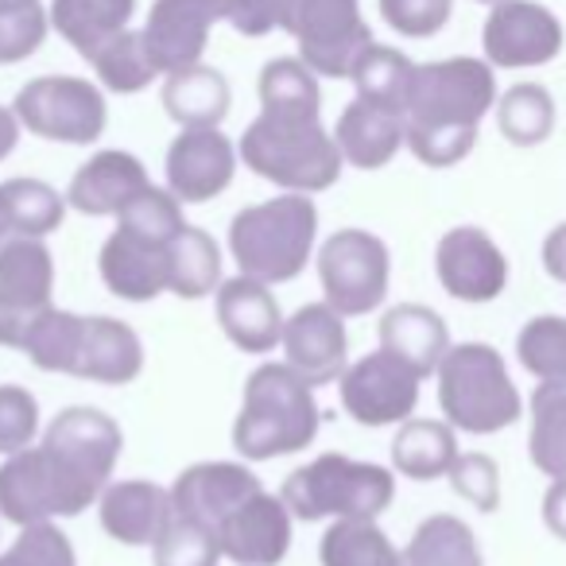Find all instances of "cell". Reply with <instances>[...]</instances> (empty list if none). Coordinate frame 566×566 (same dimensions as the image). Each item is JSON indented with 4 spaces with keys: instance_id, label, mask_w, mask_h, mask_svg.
I'll return each instance as SVG.
<instances>
[{
    "instance_id": "obj_1",
    "label": "cell",
    "mask_w": 566,
    "mask_h": 566,
    "mask_svg": "<svg viewBox=\"0 0 566 566\" xmlns=\"http://www.w3.org/2000/svg\"><path fill=\"white\" fill-rule=\"evenodd\" d=\"M323 105H260V117L244 128L237 156L252 175L295 195H318L342 179V151L334 133L318 120Z\"/></svg>"
},
{
    "instance_id": "obj_2",
    "label": "cell",
    "mask_w": 566,
    "mask_h": 566,
    "mask_svg": "<svg viewBox=\"0 0 566 566\" xmlns=\"http://www.w3.org/2000/svg\"><path fill=\"white\" fill-rule=\"evenodd\" d=\"M315 385L300 377L292 365L268 361L244 380V400L233 423V450L244 462L300 454L318 434Z\"/></svg>"
},
{
    "instance_id": "obj_3",
    "label": "cell",
    "mask_w": 566,
    "mask_h": 566,
    "mask_svg": "<svg viewBox=\"0 0 566 566\" xmlns=\"http://www.w3.org/2000/svg\"><path fill=\"white\" fill-rule=\"evenodd\" d=\"M318 237V210L311 195L268 198V202L244 206L229 221V252H233L241 275L260 283H292L303 275Z\"/></svg>"
},
{
    "instance_id": "obj_4",
    "label": "cell",
    "mask_w": 566,
    "mask_h": 566,
    "mask_svg": "<svg viewBox=\"0 0 566 566\" xmlns=\"http://www.w3.org/2000/svg\"><path fill=\"white\" fill-rule=\"evenodd\" d=\"M434 377H439V408L454 431L496 434L524 416V400L512 385L509 365L485 342L450 346Z\"/></svg>"
},
{
    "instance_id": "obj_5",
    "label": "cell",
    "mask_w": 566,
    "mask_h": 566,
    "mask_svg": "<svg viewBox=\"0 0 566 566\" xmlns=\"http://www.w3.org/2000/svg\"><path fill=\"white\" fill-rule=\"evenodd\" d=\"M283 504L295 520H346L369 516L377 520L392 504L396 478L377 462H354L346 454H318L315 462L287 473L280 489Z\"/></svg>"
},
{
    "instance_id": "obj_6",
    "label": "cell",
    "mask_w": 566,
    "mask_h": 566,
    "mask_svg": "<svg viewBox=\"0 0 566 566\" xmlns=\"http://www.w3.org/2000/svg\"><path fill=\"white\" fill-rule=\"evenodd\" d=\"M496 105V74L485 59H442L416 66L408 94V128L478 133L481 117Z\"/></svg>"
},
{
    "instance_id": "obj_7",
    "label": "cell",
    "mask_w": 566,
    "mask_h": 566,
    "mask_svg": "<svg viewBox=\"0 0 566 566\" xmlns=\"http://www.w3.org/2000/svg\"><path fill=\"white\" fill-rule=\"evenodd\" d=\"M120 447H125V434H120L117 419L105 416L102 408H86V403L59 411L43 431V450L59 465L82 509H90L105 493L113 470H117Z\"/></svg>"
},
{
    "instance_id": "obj_8",
    "label": "cell",
    "mask_w": 566,
    "mask_h": 566,
    "mask_svg": "<svg viewBox=\"0 0 566 566\" xmlns=\"http://www.w3.org/2000/svg\"><path fill=\"white\" fill-rule=\"evenodd\" d=\"M388 275H392L388 244L369 229H338L318 249L323 295L342 318L377 311L388 295Z\"/></svg>"
},
{
    "instance_id": "obj_9",
    "label": "cell",
    "mask_w": 566,
    "mask_h": 566,
    "mask_svg": "<svg viewBox=\"0 0 566 566\" xmlns=\"http://www.w3.org/2000/svg\"><path fill=\"white\" fill-rule=\"evenodd\" d=\"M283 32H292L300 59L323 78H349L365 48H373L357 0H292Z\"/></svg>"
},
{
    "instance_id": "obj_10",
    "label": "cell",
    "mask_w": 566,
    "mask_h": 566,
    "mask_svg": "<svg viewBox=\"0 0 566 566\" xmlns=\"http://www.w3.org/2000/svg\"><path fill=\"white\" fill-rule=\"evenodd\" d=\"M12 113L32 136L55 144H94L109 120L102 90L71 74H48V78L28 82L12 102Z\"/></svg>"
},
{
    "instance_id": "obj_11",
    "label": "cell",
    "mask_w": 566,
    "mask_h": 566,
    "mask_svg": "<svg viewBox=\"0 0 566 566\" xmlns=\"http://www.w3.org/2000/svg\"><path fill=\"white\" fill-rule=\"evenodd\" d=\"M419 380L423 377L411 365H403L388 349H377V354L346 365V373L338 377V396L354 423L392 427L416 416Z\"/></svg>"
},
{
    "instance_id": "obj_12",
    "label": "cell",
    "mask_w": 566,
    "mask_h": 566,
    "mask_svg": "<svg viewBox=\"0 0 566 566\" xmlns=\"http://www.w3.org/2000/svg\"><path fill=\"white\" fill-rule=\"evenodd\" d=\"M566 35L563 20L535 0H501L493 4L481 32V48H485V63L501 66V71H527V66H547L558 59Z\"/></svg>"
},
{
    "instance_id": "obj_13",
    "label": "cell",
    "mask_w": 566,
    "mask_h": 566,
    "mask_svg": "<svg viewBox=\"0 0 566 566\" xmlns=\"http://www.w3.org/2000/svg\"><path fill=\"white\" fill-rule=\"evenodd\" d=\"M78 512L86 509L71 493L59 465L43 450V442L4 458V465H0V516L4 520H12L17 527H28L78 516Z\"/></svg>"
},
{
    "instance_id": "obj_14",
    "label": "cell",
    "mask_w": 566,
    "mask_h": 566,
    "mask_svg": "<svg viewBox=\"0 0 566 566\" xmlns=\"http://www.w3.org/2000/svg\"><path fill=\"white\" fill-rule=\"evenodd\" d=\"M434 275L458 303H493L509 287V260L485 229L454 226L439 237Z\"/></svg>"
},
{
    "instance_id": "obj_15",
    "label": "cell",
    "mask_w": 566,
    "mask_h": 566,
    "mask_svg": "<svg viewBox=\"0 0 566 566\" xmlns=\"http://www.w3.org/2000/svg\"><path fill=\"white\" fill-rule=\"evenodd\" d=\"M237 148L221 128H182L167 148V190L182 206L218 198L233 182Z\"/></svg>"
},
{
    "instance_id": "obj_16",
    "label": "cell",
    "mask_w": 566,
    "mask_h": 566,
    "mask_svg": "<svg viewBox=\"0 0 566 566\" xmlns=\"http://www.w3.org/2000/svg\"><path fill=\"white\" fill-rule=\"evenodd\" d=\"M292 512L283 496L260 489L244 504H237L218 527L221 558L237 566H280L292 547Z\"/></svg>"
},
{
    "instance_id": "obj_17",
    "label": "cell",
    "mask_w": 566,
    "mask_h": 566,
    "mask_svg": "<svg viewBox=\"0 0 566 566\" xmlns=\"http://www.w3.org/2000/svg\"><path fill=\"white\" fill-rule=\"evenodd\" d=\"M226 17V0H156L144 24V43L159 74L195 66L206 55L210 28Z\"/></svg>"
},
{
    "instance_id": "obj_18",
    "label": "cell",
    "mask_w": 566,
    "mask_h": 566,
    "mask_svg": "<svg viewBox=\"0 0 566 566\" xmlns=\"http://www.w3.org/2000/svg\"><path fill=\"white\" fill-rule=\"evenodd\" d=\"M55 256L43 237H4L0 241V315L24 338L28 323L51 307Z\"/></svg>"
},
{
    "instance_id": "obj_19",
    "label": "cell",
    "mask_w": 566,
    "mask_h": 566,
    "mask_svg": "<svg viewBox=\"0 0 566 566\" xmlns=\"http://www.w3.org/2000/svg\"><path fill=\"white\" fill-rule=\"evenodd\" d=\"M260 478L244 462H195L175 478L171 485V512L182 520L210 527L218 535L221 520L260 493Z\"/></svg>"
},
{
    "instance_id": "obj_20",
    "label": "cell",
    "mask_w": 566,
    "mask_h": 566,
    "mask_svg": "<svg viewBox=\"0 0 566 566\" xmlns=\"http://www.w3.org/2000/svg\"><path fill=\"white\" fill-rule=\"evenodd\" d=\"M283 357L307 385H331L346 373V318L331 303H307L283 323Z\"/></svg>"
},
{
    "instance_id": "obj_21",
    "label": "cell",
    "mask_w": 566,
    "mask_h": 566,
    "mask_svg": "<svg viewBox=\"0 0 566 566\" xmlns=\"http://www.w3.org/2000/svg\"><path fill=\"white\" fill-rule=\"evenodd\" d=\"M97 268L105 287L125 303H151L171 292V244L128 233L120 226L102 244Z\"/></svg>"
},
{
    "instance_id": "obj_22",
    "label": "cell",
    "mask_w": 566,
    "mask_h": 566,
    "mask_svg": "<svg viewBox=\"0 0 566 566\" xmlns=\"http://www.w3.org/2000/svg\"><path fill=\"white\" fill-rule=\"evenodd\" d=\"M218 300V323L226 331V338L233 342L244 354H272L283 338V311L280 300L272 295V283H260L252 275H233V280H221Z\"/></svg>"
},
{
    "instance_id": "obj_23",
    "label": "cell",
    "mask_w": 566,
    "mask_h": 566,
    "mask_svg": "<svg viewBox=\"0 0 566 566\" xmlns=\"http://www.w3.org/2000/svg\"><path fill=\"white\" fill-rule=\"evenodd\" d=\"M148 171L133 151H97L74 171L66 187V202L86 218H117L140 190H148Z\"/></svg>"
},
{
    "instance_id": "obj_24",
    "label": "cell",
    "mask_w": 566,
    "mask_h": 566,
    "mask_svg": "<svg viewBox=\"0 0 566 566\" xmlns=\"http://www.w3.org/2000/svg\"><path fill=\"white\" fill-rule=\"evenodd\" d=\"M334 144H338L342 159L349 167L380 171L408 144V117L396 109H385L377 102L354 97L338 117V125H334Z\"/></svg>"
},
{
    "instance_id": "obj_25",
    "label": "cell",
    "mask_w": 566,
    "mask_h": 566,
    "mask_svg": "<svg viewBox=\"0 0 566 566\" xmlns=\"http://www.w3.org/2000/svg\"><path fill=\"white\" fill-rule=\"evenodd\" d=\"M102 527L125 547H151L171 520V489L156 481H109L97 496Z\"/></svg>"
},
{
    "instance_id": "obj_26",
    "label": "cell",
    "mask_w": 566,
    "mask_h": 566,
    "mask_svg": "<svg viewBox=\"0 0 566 566\" xmlns=\"http://www.w3.org/2000/svg\"><path fill=\"white\" fill-rule=\"evenodd\" d=\"M144 373V342L128 323L113 315L86 318L82 349L71 377L90 385H133Z\"/></svg>"
},
{
    "instance_id": "obj_27",
    "label": "cell",
    "mask_w": 566,
    "mask_h": 566,
    "mask_svg": "<svg viewBox=\"0 0 566 566\" xmlns=\"http://www.w3.org/2000/svg\"><path fill=\"white\" fill-rule=\"evenodd\" d=\"M380 349L411 365L419 377H431L439 373L450 349V331L439 311L423 307V303H400L380 318Z\"/></svg>"
},
{
    "instance_id": "obj_28",
    "label": "cell",
    "mask_w": 566,
    "mask_h": 566,
    "mask_svg": "<svg viewBox=\"0 0 566 566\" xmlns=\"http://www.w3.org/2000/svg\"><path fill=\"white\" fill-rule=\"evenodd\" d=\"M229 82L213 66H187L167 74L164 82V109L179 128H218L229 113Z\"/></svg>"
},
{
    "instance_id": "obj_29",
    "label": "cell",
    "mask_w": 566,
    "mask_h": 566,
    "mask_svg": "<svg viewBox=\"0 0 566 566\" xmlns=\"http://www.w3.org/2000/svg\"><path fill=\"white\" fill-rule=\"evenodd\" d=\"M458 454V431L447 419H403L392 439V470L411 481L447 478Z\"/></svg>"
},
{
    "instance_id": "obj_30",
    "label": "cell",
    "mask_w": 566,
    "mask_h": 566,
    "mask_svg": "<svg viewBox=\"0 0 566 566\" xmlns=\"http://www.w3.org/2000/svg\"><path fill=\"white\" fill-rule=\"evenodd\" d=\"M133 12L136 0H51V24L82 59H94L113 35L125 32Z\"/></svg>"
},
{
    "instance_id": "obj_31",
    "label": "cell",
    "mask_w": 566,
    "mask_h": 566,
    "mask_svg": "<svg viewBox=\"0 0 566 566\" xmlns=\"http://www.w3.org/2000/svg\"><path fill=\"white\" fill-rule=\"evenodd\" d=\"M400 566H485L478 535L462 516H427L400 551Z\"/></svg>"
},
{
    "instance_id": "obj_32",
    "label": "cell",
    "mask_w": 566,
    "mask_h": 566,
    "mask_svg": "<svg viewBox=\"0 0 566 566\" xmlns=\"http://www.w3.org/2000/svg\"><path fill=\"white\" fill-rule=\"evenodd\" d=\"M66 195H59L43 179H9L0 182V221L12 237H48L63 226Z\"/></svg>"
},
{
    "instance_id": "obj_33",
    "label": "cell",
    "mask_w": 566,
    "mask_h": 566,
    "mask_svg": "<svg viewBox=\"0 0 566 566\" xmlns=\"http://www.w3.org/2000/svg\"><path fill=\"white\" fill-rule=\"evenodd\" d=\"M527 454H532L535 470L547 473L551 481L566 478V377L535 385Z\"/></svg>"
},
{
    "instance_id": "obj_34",
    "label": "cell",
    "mask_w": 566,
    "mask_h": 566,
    "mask_svg": "<svg viewBox=\"0 0 566 566\" xmlns=\"http://www.w3.org/2000/svg\"><path fill=\"white\" fill-rule=\"evenodd\" d=\"M82 331H86V318L74 315V311L48 307L28 323L24 338H20V354L43 373H74L82 349Z\"/></svg>"
},
{
    "instance_id": "obj_35",
    "label": "cell",
    "mask_w": 566,
    "mask_h": 566,
    "mask_svg": "<svg viewBox=\"0 0 566 566\" xmlns=\"http://www.w3.org/2000/svg\"><path fill=\"white\" fill-rule=\"evenodd\" d=\"M323 566H400V551L369 516H346L326 527L318 543Z\"/></svg>"
},
{
    "instance_id": "obj_36",
    "label": "cell",
    "mask_w": 566,
    "mask_h": 566,
    "mask_svg": "<svg viewBox=\"0 0 566 566\" xmlns=\"http://www.w3.org/2000/svg\"><path fill=\"white\" fill-rule=\"evenodd\" d=\"M496 128L516 148H535L555 133V97L539 82H516L496 97Z\"/></svg>"
},
{
    "instance_id": "obj_37",
    "label": "cell",
    "mask_w": 566,
    "mask_h": 566,
    "mask_svg": "<svg viewBox=\"0 0 566 566\" xmlns=\"http://www.w3.org/2000/svg\"><path fill=\"white\" fill-rule=\"evenodd\" d=\"M354 86H357V97L365 102H377L385 109H396L408 117V94H411V78H416V63H411L403 51L396 48H365V55L357 59L354 66Z\"/></svg>"
},
{
    "instance_id": "obj_38",
    "label": "cell",
    "mask_w": 566,
    "mask_h": 566,
    "mask_svg": "<svg viewBox=\"0 0 566 566\" xmlns=\"http://www.w3.org/2000/svg\"><path fill=\"white\" fill-rule=\"evenodd\" d=\"M221 287V249L206 229L187 226L171 241V295L206 300Z\"/></svg>"
},
{
    "instance_id": "obj_39",
    "label": "cell",
    "mask_w": 566,
    "mask_h": 566,
    "mask_svg": "<svg viewBox=\"0 0 566 566\" xmlns=\"http://www.w3.org/2000/svg\"><path fill=\"white\" fill-rule=\"evenodd\" d=\"M90 63H94L102 86L113 94H140L144 86H151V78H159V66L144 43V32H128V28L113 35Z\"/></svg>"
},
{
    "instance_id": "obj_40",
    "label": "cell",
    "mask_w": 566,
    "mask_h": 566,
    "mask_svg": "<svg viewBox=\"0 0 566 566\" xmlns=\"http://www.w3.org/2000/svg\"><path fill=\"white\" fill-rule=\"evenodd\" d=\"M516 357L535 380H563L566 377V318L563 315H535L524 323L516 338Z\"/></svg>"
},
{
    "instance_id": "obj_41",
    "label": "cell",
    "mask_w": 566,
    "mask_h": 566,
    "mask_svg": "<svg viewBox=\"0 0 566 566\" xmlns=\"http://www.w3.org/2000/svg\"><path fill=\"white\" fill-rule=\"evenodd\" d=\"M151 558L156 566H218L221 563V543L210 527L182 520L171 512L167 527L159 532V539L151 543Z\"/></svg>"
},
{
    "instance_id": "obj_42",
    "label": "cell",
    "mask_w": 566,
    "mask_h": 566,
    "mask_svg": "<svg viewBox=\"0 0 566 566\" xmlns=\"http://www.w3.org/2000/svg\"><path fill=\"white\" fill-rule=\"evenodd\" d=\"M117 226L128 229V233H140V237H151V241L171 244L175 237L187 229V218H182V202L171 195V190L148 187L117 213Z\"/></svg>"
},
{
    "instance_id": "obj_43",
    "label": "cell",
    "mask_w": 566,
    "mask_h": 566,
    "mask_svg": "<svg viewBox=\"0 0 566 566\" xmlns=\"http://www.w3.org/2000/svg\"><path fill=\"white\" fill-rule=\"evenodd\" d=\"M0 566H78V555L59 524H28L0 551Z\"/></svg>"
},
{
    "instance_id": "obj_44",
    "label": "cell",
    "mask_w": 566,
    "mask_h": 566,
    "mask_svg": "<svg viewBox=\"0 0 566 566\" xmlns=\"http://www.w3.org/2000/svg\"><path fill=\"white\" fill-rule=\"evenodd\" d=\"M447 478H450V489H454L462 501H470L478 512L501 509V465L489 454H481V450L458 454Z\"/></svg>"
},
{
    "instance_id": "obj_45",
    "label": "cell",
    "mask_w": 566,
    "mask_h": 566,
    "mask_svg": "<svg viewBox=\"0 0 566 566\" xmlns=\"http://www.w3.org/2000/svg\"><path fill=\"white\" fill-rule=\"evenodd\" d=\"M40 434V400L24 385H0V454H20L35 447Z\"/></svg>"
},
{
    "instance_id": "obj_46",
    "label": "cell",
    "mask_w": 566,
    "mask_h": 566,
    "mask_svg": "<svg viewBox=\"0 0 566 566\" xmlns=\"http://www.w3.org/2000/svg\"><path fill=\"white\" fill-rule=\"evenodd\" d=\"M48 40V12L40 0L17 4V9H0V66H12L20 59L35 55Z\"/></svg>"
},
{
    "instance_id": "obj_47",
    "label": "cell",
    "mask_w": 566,
    "mask_h": 566,
    "mask_svg": "<svg viewBox=\"0 0 566 566\" xmlns=\"http://www.w3.org/2000/svg\"><path fill=\"white\" fill-rule=\"evenodd\" d=\"M454 0H380V17L408 40H431L447 28Z\"/></svg>"
},
{
    "instance_id": "obj_48",
    "label": "cell",
    "mask_w": 566,
    "mask_h": 566,
    "mask_svg": "<svg viewBox=\"0 0 566 566\" xmlns=\"http://www.w3.org/2000/svg\"><path fill=\"white\" fill-rule=\"evenodd\" d=\"M478 144V133H442V128H408V148L427 167H454Z\"/></svg>"
},
{
    "instance_id": "obj_49",
    "label": "cell",
    "mask_w": 566,
    "mask_h": 566,
    "mask_svg": "<svg viewBox=\"0 0 566 566\" xmlns=\"http://www.w3.org/2000/svg\"><path fill=\"white\" fill-rule=\"evenodd\" d=\"M287 4L292 0H226V20L249 40L275 32L287 20Z\"/></svg>"
},
{
    "instance_id": "obj_50",
    "label": "cell",
    "mask_w": 566,
    "mask_h": 566,
    "mask_svg": "<svg viewBox=\"0 0 566 566\" xmlns=\"http://www.w3.org/2000/svg\"><path fill=\"white\" fill-rule=\"evenodd\" d=\"M543 524L555 539L566 543V478H555L543 493Z\"/></svg>"
},
{
    "instance_id": "obj_51",
    "label": "cell",
    "mask_w": 566,
    "mask_h": 566,
    "mask_svg": "<svg viewBox=\"0 0 566 566\" xmlns=\"http://www.w3.org/2000/svg\"><path fill=\"white\" fill-rule=\"evenodd\" d=\"M543 268H547L551 280L563 283V275H566V221L551 229L547 241H543Z\"/></svg>"
},
{
    "instance_id": "obj_52",
    "label": "cell",
    "mask_w": 566,
    "mask_h": 566,
    "mask_svg": "<svg viewBox=\"0 0 566 566\" xmlns=\"http://www.w3.org/2000/svg\"><path fill=\"white\" fill-rule=\"evenodd\" d=\"M20 117L12 109H4L0 105V159H9L12 156V148H17V140H20Z\"/></svg>"
},
{
    "instance_id": "obj_53",
    "label": "cell",
    "mask_w": 566,
    "mask_h": 566,
    "mask_svg": "<svg viewBox=\"0 0 566 566\" xmlns=\"http://www.w3.org/2000/svg\"><path fill=\"white\" fill-rule=\"evenodd\" d=\"M0 346H9V349H20V331L9 323V318L0 315Z\"/></svg>"
},
{
    "instance_id": "obj_54",
    "label": "cell",
    "mask_w": 566,
    "mask_h": 566,
    "mask_svg": "<svg viewBox=\"0 0 566 566\" xmlns=\"http://www.w3.org/2000/svg\"><path fill=\"white\" fill-rule=\"evenodd\" d=\"M17 4H32V0H0V9H17Z\"/></svg>"
},
{
    "instance_id": "obj_55",
    "label": "cell",
    "mask_w": 566,
    "mask_h": 566,
    "mask_svg": "<svg viewBox=\"0 0 566 566\" xmlns=\"http://www.w3.org/2000/svg\"><path fill=\"white\" fill-rule=\"evenodd\" d=\"M4 237H9V229H4V221H0V241H4Z\"/></svg>"
},
{
    "instance_id": "obj_56",
    "label": "cell",
    "mask_w": 566,
    "mask_h": 566,
    "mask_svg": "<svg viewBox=\"0 0 566 566\" xmlns=\"http://www.w3.org/2000/svg\"><path fill=\"white\" fill-rule=\"evenodd\" d=\"M478 4H501V0H478Z\"/></svg>"
},
{
    "instance_id": "obj_57",
    "label": "cell",
    "mask_w": 566,
    "mask_h": 566,
    "mask_svg": "<svg viewBox=\"0 0 566 566\" xmlns=\"http://www.w3.org/2000/svg\"><path fill=\"white\" fill-rule=\"evenodd\" d=\"M563 287H566V275H563Z\"/></svg>"
},
{
    "instance_id": "obj_58",
    "label": "cell",
    "mask_w": 566,
    "mask_h": 566,
    "mask_svg": "<svg viewBox=\"0 0 566 566\" xmlns=\"http://www.w3.org/2000/svg\"><path fill=\"white\" fill-rule=\"evenodd\" d=\"M0 520H4V516H0Z\"/></svg>"
}]
</instances>
